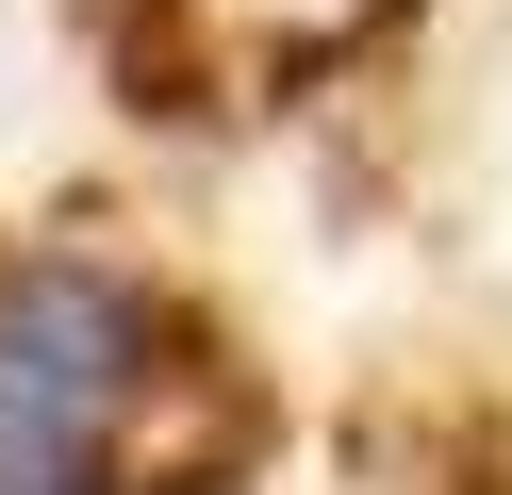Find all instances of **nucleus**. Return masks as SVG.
<instances>
[{
    "label": "nucleus",
    "instance_id": "nucleus-1",
    "mask_svg": "<svg viewBox=\"0 0 512 495\" xmlns=\"http://www.w3.org/2000/svg\"><path fill=\"white\" fill-rule=\"evenodd\" d=\"M116 413V314L83 281L0 297V495H67Z\"/></svg>",
    "mask_w": 512,
    "mask_h": 495
}]
</instances>
